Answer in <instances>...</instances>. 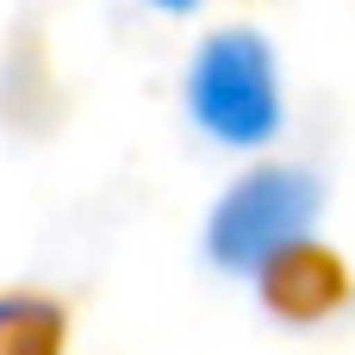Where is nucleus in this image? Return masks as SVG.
<instances>
[{
    "instance_id": "nucleus-1",
    "label": "nucleus",
    "mask_w": 355,
    "mask_h": 355,
    "mask_svg": "<svg viewBox=\"0 0 355 355\" xmlns=\"http://www.w3.org/2000/svg\"><path fill=\"white\" fill-rule=\"evenodd\" d=\"M324 218V187L318 175L293 168V162H256L250 175H237L225 187V200L212 206L206 225V256L225 275L262 281L275 275L287 256H300L318 237Z\"/></svg>"
},
{
    "instance_id": "nucleus-2",
    "label": "nucleus",
    "mask_w": 355,
    "mask_h": 355,
    "mask_svg": "<svg viewBox=\"0 0 355 355\" xmlns=\"http://www.w3.org/2000/svg\"><path fill=\"white\" fill-rule=\"evenodd\" d=\"M187 119L225 150L275 144L287 100H281L275 44L256 25H218L200 37V50L187 62Z\"/></svg>"
}]
</instances>
